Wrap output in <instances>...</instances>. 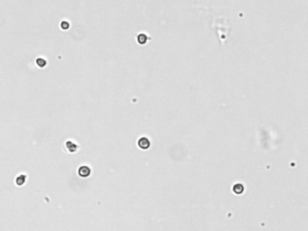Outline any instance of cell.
<instances>
[{
  "label": "cell",
  "mask_w": 308,
  "mask_h": 231,
  "mask_svg": "<svg viewBox=\"0 0 308 231\" xmlns=\"http://www.w3.org/2000/svg\"><path fill=\"white\" fill-rule=\"evenodd\" d=\"M137 145H138L141 149L146 150L150 147V141L148 140L146 137H141V138L137 142Z\"/></svg>",
  "instance_id": "obj_1"
},
{
  "label": "cell",
  "mask_w": 308,
  "mask_h": 231,
  "mask_svg": "<svg viewBox=\"0 0 308 231\" xmlns=\"http://www.w3.org/2000/svg\"><path fill=\"white\" fill-rule=\"evenodd\" d=\"M78 173L80 177H83V178L88 177V176H90V169L86 165H82L79 168Z\"/></svg>",
  "instance_id": "obj_2"
},
{
  "label": "cell",
  "mask_w": 308,
  "mask_h": 231,
  "mask_svg": "<svg viewBox=\"0 0 308 231\" xmlns=\"http://www.w3.org/2000/svg\"><path fill=\"white\" fill-rule=\"evenodd\" d=\"M65 146L66 148H67V150L70 152V153H74L77 151V149H78V146H77L74 143H73L71 141H67L65 143Z\"/></svg>",
  "instance_id": "obj_3"
},
{
  "label": "cell",
  "mask_w": 308,
  "mask_h": 231,
  "mask_svg": "<svg viewBox=\"0 0 308 231\" xmlns=\"http://www.w3.org/2000/svg\"><path fill=\"white\" fill-rule=\"evenodd\" d=\"M147 41V36L144 34H140L137 36V42H139V44H145Z\"/></svg>",
  "instance_id": "obj_4"
},
{
  "label": "cell",
  "mask_w": 308,
  "mask_h": 231,
  "mask_svg": "<svg viewBox=\"0 0 308 231\" xmlns=\"http://www.w3.org/2000/svg\"><path fill=\"white\" fill-rule=\"evenodd\" d=\"M243 191H244L243 186L241 185V184H239V183L236 184V185L233 187V191L235 192V193H237V194H240V193H242Z\"/></svg>",
  "instance_id": "obj_5"
},
{
  "label": "cell",
  "mask_w": 308,
  "mask_h": 231,
  "mask_svg": "<svg viewBox=\"0 0 308 231\" xmlns=\"http://www.w3.org/2000/svg\"><path fill=\"white\" fill-rule=\"evenodd\" d=\"M36 64L39 66V67H45V66L46 65V62L45 60H43V58H38L36 60Z\"/></svg>",
  "instance_id": "obj_6"
},
{
  "label": "cell",
  "mask_w": 308,
  "mask_h": 231,
  "mask_svg": "<svg viewBox=\"0 0 308 231\" xmlns=\"http://www.w3.org/2000/svg\"><path fill=\"white\" fill-rule=\"evenodd\" d=\"M25 181V175H20L19 177L16 179V183L17 185H23Z\"/></svg>",
  "instance_id": "obj_7"
},
{
  "label": "cell",
  "mask_w": 308,
  "mask_h": 231,
  "mask_svg": "<svg viewBox=\"0 0 308 231\" xmlns=\"http://www.w3.org/2000/svg\"><path fill=\"white\" fill-rule=\"evenodd\" d=\"M61 27H62L63 30H67L70 27V24L68 23L67 21H63L61 23Z\"/></svg>",
  "instance_id": "obj_8"
}]
</instances>
